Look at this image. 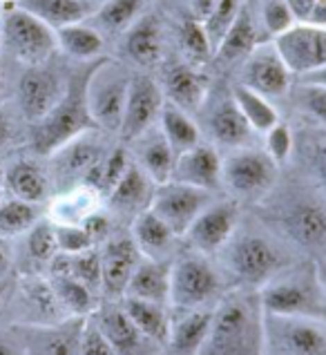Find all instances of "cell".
Masks as SVG:
<instances>
[{
	"label": "cell",
	"mask_w": 326,
	"mask_h": 355,
	"mask_svg": "<svg viewBox=\"0 0 326 355\" xmlns=\"http://www.w3.org/2000/svg\"><path fill=\"white\" fill-rule=\"evenodd\" d=\"M255 291H232L212 309L208 338L197 355H264L266 322Z\"/></svg>",
	"instance_id": "cell-1"
},
{
	"label": "cell",
	"mask_w": 326,
	"mask_h": 355,
	"mask_svg": "<svg viewBox=\"0 0 326 355\" xmlns=\"http://www.w3.org/2000/svg\"><path fill=\"white\" fill-rule=\"evenodd\" d=\"M56 243H58V252H63V255H78V252L96 248L94 241L89 239V235L80 224L78 226H56Z\"/></svg>",
	"instance_id": "cell-46"
},
{
	"label": "cell",
	"mask_w": 326,
	"mask_h": 355,
	"mask_svg": "<svg viewBox=\"0 0 326 355\" xmlns=\"http://www.w3.org/2000/svg\"><path fill=\"white\" fill-rule=\"evenodd\" d=\"M12 139H14V123H12V119L0 110V150H5Z\"/></svg>",
	"instance_id": "cell-52"
},
{
	"label": "cell",
	"mask_w": 326,
	"mask_h": 355,
	"mask_svg": "<svg viewBox=\"0 0 326 355\" xmlns=\"http://www.w3.org/2000/svg\"><path fill=\"white\" fill-rule=\"evenodd\" d=\"M212 322V309H188L170 320V333L166 347L170 355H197L208 338Z\"/></svg>",
	"instance_id": "cell-20"
},
{
	"label": "cell",
	"mask_w": 326,
	"mask_h": 355,
	"mask_svg": "<svg viewBox=\"0 0 326 355\" xmlns=\"http://www.w3.org/2000/svg\"><path fill=\"white\" fill-rule=\"evenodd\" d=\"M132 76L119 63L103 58L85 80V101L96 128L119 132L130 92Z\"/></svg>",
	"instance_id": "cell-3"
},
{
	"label": "cell",
	"mask_w": 326,
	"mask_h": 355,
	"mask_svg": "<svg viewBox=\"0 0 326 355\" xmlns=\"http://www.w3.org/2000/svg\"><path fill=\"white\" fill-rule=\"evenodd\" d=\"M302 83H309V85H320V87H326V65L324 67H318L313 69V72H307L302 74Z\"/></svg>",
	"instance_id": "cell-53"
},
{
	"label": "cell",
	"mask_w": 326,
	"mask_h": 355,
	"mask_svg": "<svg viewBox=\"0 0 326 355\" xmlns=\"http://www.w3.org/2000/svg\"><path fill=\"white\" fill-rule=\"evenodd\" d=\"M132 239H135L141 255L148 259H166L175 246L177 235L155 210L148 208L132 219Z\"/></svg>",
	"instance_id": "cell-25"
},
{
	"label": "cell",
	"mask_w": 326,
	"mask_h": 355,
	"mask_svg": "<svg viewBox=\"0 0 326 355\" xmlns=\"http://www.w3.org/2000/svg\"><path fill=\"white\" fill-rule=\"evenodd\" d=\"M0 3H5V5H12V3H16V0H0Z\"/></svg>",
	"instance_id": "cell-60"
},
{
	"label": "cell",
	"mask_w": 326,
	"mask_h": 355,
	"mask_svg": "<svg viewBox=\"0 0 326 355\" xmlns=\"http://www.w3.org/2000/svg\"><path fill=\"white\" fill-rule=\"evenodd\" d=\"M9 268H12V250L5 243V237H0V277H7Z\"/></svg>",
	"instance_id": "cell-54"
},
{
	"label": "cell",
	"mask_w": 326,
	"mask_h": 355,
	"mask_svg": "<svg viewBox=\"0 0 326 355\" xmlns=\"http://www.w3.org/2000/svg\"><path fill=\"white\" fill-rule=\"evenodd\" d=\"M320 320L324 322V327H326V306H324V311H322V315H320Z\"/></svg>",
	"instance_id": "cell-59"
},
{
	"label": "cell",
	"mask_w": 326,
	"mask_h": 355,
	"mask_svg": "<svg viewBox=\"0 0 326 355\" xmlns=\"http://www.w3.org/2000/svg\"><path fill=\"white\" fill-rule=\"evenodd\" d=\"M226 263L232 275L246 288L264 286L282 268V255L271 241L257 235H243L235 241H228Z\"/></svg>",
	"instance_id": "cell-7"
},
{
	"label": "cell",
	"mask_w": 326,
	"mask_h": 355,
	"mask_svg": "<svg viewBox=\"0 0 326 355\" xmlns=\"http://www.w3.org/2000/svg\"><path fill=\"white\" fill-rule=\"evenodd\" d=\"M89 318L96 322V327L110 340L119 355H139L144 351V344L148 340L141 336V331L126 315L123 306H108L98 315L92 313Z\"/></svg>",
	"instance_id": "cell-27"
},
{
	"label": "cell",
	"mask_w": 326,
	"mask_h": 355,
	"mask_svg": "<svg viewBox=\"0 0 326 355\" xmlns=\"http://www.w3.org/2000/svg\"><path fill=\"white\" fill-rule=\"evenodd\" d=\"M3 181H5V170L0 168V188H3Z\"/></svg>",
	"instance_id": "cell-58"
},
{
	"label": "cell",
	"mask_w": 326,
	"mask_h": 355,
	"mask_svg": "<svg viewBox=\"0 0 326 355\" xmlns=\"http://www.w3.org/2000/svg\"><path fill=\"white\" fill-rule=\"evenodd\" d=\"M0 25H3V9H0Z\"/></svg>",
	"instance_id": "cell-61"
},
{
	"label": "cell",
	"mask_w": 326,
	"mask_h": 355,
	"mask_svg": "<svg viewBox=\"0 0 326 355\" xmlns=\"http://www.w3.org/2000/svg\"><path fill=\"white\" fill-rule=\"evenodd\" d=\"M241 3L239 0H217L212 9L208 12L206 18H201L203 23V29H206V34L210 38V45H212V54H215L217 45L221 43L223 34L228 32V27L235 23V18L239 14V7Z\"/></svg>",
	"instance_id": "cell-42"
},
{
	"label": "cell",
	"mask_w": 326,
	"mask_h": 355,
	"mask_svg": "<svg viewBox=\"0 0 326 355\" xmlns=\"http://www.w3.org/2000/svg\"><path fill=\"white\" fill-rule=\"evenodd\" d=\"M85 80L87 78H83L80 83L72 80L52 112L34 123L32 148L36 155L52 157L56 150H60L69 141L96 128L87 110Z\"/></svg>",
	"instance_id": "cell-2"
},
{
	"label": "cell",
	"mask_w": 326,
	"mask_h": 355,
	"mask_svg": "<svg viewBox=\"0 0 326 355\" xmlns=\"http://www.w3.org/2000/svg\"><path fill=\"white\" fill-rule=\"evenodd\" d=\"M221 293L217 268L201 255L179 257L170 266V306L177 311L201 309Z\"/></svg>",
	"instance_id": "cell-6"
},
{
	"label": "cell",
	"mask_w": 326,
	"mask_h": 355,
	"mask_svg": "<svg viewBox=\"0 0 326 355\" xmlns=\"http://www.w3.org/2000/svg\"><path fill=\"white\" fill-rule=\"evenodd\" d=\"M139 148H137V164L139 168L146 172V175L155 181L157 186L168 184L172 179V170H175V161L177 155L175 150L170 148V144L163 137L161 130H148L141 137L135 139Z\"/></svg>",
	"instance_id": "cell-23"
},
{
	"label": "cell",
	"mask_w": 326,
	"mask_h": 355,
	"mask_svg": "<svg viewBox=\"0 0 326 355\" xmlns=\"http://www.w3.org/2000/svg\"><path fill=\"white\" fill-rule=\"evenodd\" d=\"M313 148H315L313 150V168H315V175H318L320 181L326 186V135L315 141Z\"/></svg>",
	"instance_id": "cell-50"
},
{
	"label": "cell",
	"mask_w": 326,
	"mask_h": 355,
	"mask_svg": "<svg viewBox=\"0 0 326 355\" xmlns=\"http://www.w3.org/2000/svg\"><path fill=\"white\" fill-rule=\"evenodd\" d=\"M126 311V315L132 320V324L141 331L148 342H157V344H166L168 342V333H170V315H168V306L155 302H146V300H137V297H126V302L121 304Z\"/></svg>",
	"instance_id": "cell-32"
},
{
	"label": "cell",
	"mask_w": 326,
	"mask_h": 355,
	"mask_svg": "<svg viewBox=\"0 0 326 355\" xmlns=\"http://www.w3.org/2000/svg\"><path fill=\"white\" fill-rule=\"evenodd\" d=\"M155 188L157 184L139 168V164H130L126 175L121 177V181L108 195L110 206L114 212H119V215H128L135 219L139 212L150 208Z\"/></svg>",
	"instance_id": "cell-21"
},
{
	"label": "cell",
	"mask_w": 326,
	"mask_h": 355,
	"mask_svg": "<svg viewBox=\"0 0 326 355\" xmlns=\"http://www.w3.org/2000/svg\"><path fill=\"white\" fill-rule=\"evenodd\" d=\"M126 297H137L146 302H155L168 306L170 304V263L166 259H148L139 261L137 270L132 272L126 288Z\"/></svg>",
	"instance_id": "cell-22"
},
{
	"label": "cell",
	"mask_w": 326,
	"mask_h": 355,
	"mask_svg": "<svg viewBox=\"0 0 326 355\" xmlns=\"http://www.w3.org/2000/svg\"><path fill=\"white\" fill-rule=\"evenodd\" d=\"M80 226L85 228L89 239L94 241V246L101 241H108L112 235V219H110V215H105L103 210H94L92 215H87L83 221H80Z\"/></svg>",
	"instance_id": "cell-49"
},
{
	"label": "cell",
	"mask_w": 326,
	"mask_h": 355,
	"mask_svg": "<svg viewBox=\"0 0 326 355\" xmlns=\"http://www.w3.org/2000/svg\"><path fill=\"white\" fill-rule=\"evenodd\" d=\"M16 5L40 18L52 29L80 23L89 12L87 0H16Z\"/></svg>",
	"instance_id": "cell-35"
},
{
	"label": "cell",
	"mask_w": 326,
	"mask_h": 355,
	"mask_svg": "<svg viewBox=\"0 0 326 355\" xmlns=\"http://www.w3.org/2000/svg\"><path fill=\"white\" fill-rule=\"evenodd\" d=\"M259 302L266 315L273 318H315L320 320L326 295L318 275H293L271 279L259 291Z\"/></svg>",
	"instance_id": "cell-5"
},
{
	"label": "cell",
	"mask_w": 326,
	"mask_h": 355,
	"mask_svg": "<svg viewBox=\"0 0 326 355\" xmlns=\"http://www.w3.org/2000/svg\"><path fill=\"white\" fill-rule=\"evenodd\" d=\"M25 250L27 257L36 263H52L58 255L56 243V226L49 219H40L32 230L25 232Z\"/></svg>",
	"instance_id": "cell-40"
},
{
	"label": "cell",
	"mask_w": 326,
	"mask_h": 355,
	"mask_svg": "<svg viewBox=\"0 0 326 355\" xmlns=\"http://www.w3.org/2000/svg\"><path fill=\"white\" fill-rule=\"evenodd\" d=\"M36 221H40L38 204H29L23 199L0 201V237H18L32 230Z\"/></svg>",
	"instance_id": "cell-39"
},
{
	"label": "cell",
	"mask_w": 326,
	"mask_h": 355,
	"mask_svg": "<svg viewBox=\"0 0 326 355\" xmlns=\"http://www.w3.org/2000/svg\"><path fill=\"white\" fill-rule=\"evenodd\" d=\"M0 355H25L23 344H20L18 336L12 333H0Z\"/></svg>",
	"instance_id": "cell-51"
},
{
	"label": "cell",
	"mask_w": 326,
	"mask_h": 355,
	"mask_svg": "<svg viewBox=\"0 0 326 355\" xmlns=\"http://www.w3.org/2000/svg\"><path fill=\"white\" fill-rule=\"evenodd\" d=\"M291 69L284 63L275 43H257L243 63L241 85L255 89L266 98H275L284 96L291 89Z\"/></svg>",
	"instance_id": "cell-14"
},
{
	"label": "cell",
	"mask_w": 326,
	"mask_h": 355,
	"mask_svg": "<svg viewBox=\"0 0 326 355\" xmlns=\"http://www.w3.org/2000/svg\"><path fill=\"white\" fill-rule=\"evenodd\" d=\"M5 188L16 199L29 201V204H43L49 195V179L45 170L34 161H16L5 170Z\"/></svg>",
	"instance_id": "cell-29"
},
{
	"label": "cell",
	"mask_w": 326,
	"mask_h": 355,
	"mask_svg": "<svg viewBox=\"0 0 326 355\" xmlns=\"http://www.w3.org/2000/svg\"><path fill=\"white\" fill-rule=\"evenodd\" d=\"M266 155L275 161V164H284L293 155V132L286 123L277 121L266 135Z\"/></svg>",
	"instance_id": "cell-45"
},
{
	"label": "cell",
	"mask_w": 326,
	"mask_h": 355,
	"mask_svg": "<svg viewBox=\"0 0 326 355\" xmlns=\"http://www.w3.org/2000/svg\"><path fill=\"white\" fill-rule=\"evenodd\" d=\"M282 226L300 246L315 248L326 243V210L318 204H309V201L295 204L284 212Z\"/></svg>",
	"instance_id": "cell-24"
},
{
	"label": "cell",
	"mask_w": 326,
	"mask_h": 355,
	"mask_svg": "<svg viewBox=\"0 0 326 355\" xmlns=\"http://www.w3.org/2000/svg\"><path fill=\"white\" fill-rule=\"evenodd\" d=\"M315 275H318V282H320V286H322L324 295H326V263H320L318 270H315Z\"/></svg>",
	"instance_id": "cell-56"
},
{
	"label": "cell",
	"mask_w": 326,
	"mask_h": 355,
	"mask_svg": "<svg viewBox=\"0 0 326 355\" xmlns=\"http://www.w3.org/2000/svg\"><path fill=\"white\" fill-rule=\"evenodd\" d=\"M87 318H65L52 324H16L14 333L25 355H76Z\"/></svg>",
	"instance_id": "cell-10"
},
{
	"label": "cell",
	"mask_w": 326,
	"mask_h": 355,
	"mask_svg": "<svg viewBox=\"0 0 326 355\" xmlns=\"http://www.w3.org/2000/svg\"><path fill=\"white\" fill-rule=\"evenodd\" d=\"M206 78L190 65H175L166 72L163 94L168 96V103L181 107L183 112H197L206 98Z\"/></svg>",
	"instance_id": "cell-26"
},
{
	"label": "cell",
	"mask_w": 326,
	"mask_h": 355,
	"mask_svg": "<svg viewBox=\"0 0 326 355\" xmlns=\"http://www.w3.org/2000/svg\"><path fill=\"white\" fill-rule=\"evenodd\" d=\"M275 177H277V164L259 150L237 148L226 159H221V181L237 197H261Z\"/></svg>",
	"instance_id": "cell-8"
},
{
	"label": "cell",
	"mask_w": 326,
	"mask_h": 355,
	"mask_svg": "<svg viewBox=\"0 0 326 355\" xmlns=\"http://www.w3.org/2000/svg\"><path fill=\"white\" fill-rule=\"evenodd\" d=\"M7 293H9V282H7V277H0V306L5 304Z\"/></svg>",
	"instance_id": "cell-57"
},
{
	"label": "cell",
	"mask_w": 326,
	"mask_h": 355,
	"mask_svg": "<svg viewBox=\"0 0 326 355\" xmlns=\"http://www.w3.org/2000/svg\"><path fill=\"white\" fill-rule=\"evenodd\" d=\"M92 132V130H89ZM85 132V135L69 141L60 150H56L52 157L54 161V177L58 181H83L85 172L105 157L103 144Z\"/></svg>",
	"instance_id": "cell-19"
},
{
	"label": "cell",
	"mask_w": 326,
	"mask_h": 355,
	"mask_svg": "<svg viewBox=\"0 0 326 355\" xmlns=\"http://www.w3.org/2000/svg\"><path fill=\"white\" fill-rule=\"evenodd\" d=\"M275 47L291 74H307L326 65V27L295 23L289 32L275 36Z\"/></svg>",
	"instance_id": "cell-11"
},
{
	"label": "cell",
	"mask_w": 326,
	"mask_h": 355,
	"mask_svg": "<svg viewBox=\"0 0 326 355\" xmlns=\"http://www.w3.org/2000/svg\"><path fill=\"white\" fill-rule=\"evenodd\" d=\"M76 355H119L117 349L112 347L110 340L101 333L96 327V322L87 318L83 333H80V342H78V353Z\"/></svg>",
	"instance_id": "cell-47"
},
{
	"label": "cell",
	"mask_w": 326,
	"mask_h": 355,
	"mask_svg": "<svg viewBox=\"0 0 326 355\" xmlns=\"http://www.w3.org/2000/svg\"><path fill=\"white\" fill-rule=\"evenodd\" d=\"M144 0H108L98 9L96 20L108 32H123L137 20Z\"/></svg>",
	"instance_id": "cell-41"
},
{
	"label": "cell",
	"mask_w": 326,
	"mask_h": 355,
	"mask_svg": "<svg viewBox=\"0 0 326 355\" xmlns=\"http://www.w3.org/2000/svg\"><path fill=\"white\" fill-rule=\"evenodd\" d=\"M54 32H56L58 47L72 58L89 60L103 52V36H101L94 27L83 25V20H80V23L58 27Z\"/></svg>",
	"instance_id": "cell-37"
},
{
	"label": "cell",
	"mask_w": 326,
	"mask_h": 355,
	"mask_svg": "<svg viewBox=\"0 0 326 355\" xmlns=\"http://www.w3.org/2000/svg\"><path fill=\"white\" fill-rule=\"evenodd\" d=\"M201 190L215 192L221 186V157L212 146H195L177 155L172 179Z\"/></svg>",
	"instance_id": "cell-18"
},
{
	"label": "cell",
	"mask_w": 326,
	"mask_h": 355,
	"mask_svg": "<svg viewBox=\"0 0 326 355\" xmlns=\"http://www.w3.org/2000/svg\"><path fill=\"white\" fill-rule=\"evenodd\" d=\"M232 98H235L237 107L241 110V114L248 121L252 132L266 135V132L280 121L277 110L271 105V101L266 96H261L259 92H255V89L246 87V85L239 83L235 89H232Z\"/></svg>",
	"instance_id": "cell-38"
},
{
	"label": "cell",
	"mask_w": 326,
	"mask_h": 355,
	"mask_svg": "<svg viewBox=\"0 0 326 355\" xmlns=\"http://www.w3.org/2000/svg\"><path fill=\"white\" fill-rule=\"evenodd\" d=\"M63 80L45 65L27 67L18 80V107L29 123L47 116L65 94Z\"/></svg>",
	"instance_id": "cell-13"
},
{
	"label": "cell",
	"mask_w": 326,
	"mask_h": 355,
	"mask_svg": "<svg viewBox=\"0 0 326 355\" xmlns=\"http://www.w3.org/2000/svg\"><path fill=\"white\" fill-rule=\"evenodd\" d=\"M101 195L92 188L78 184L65 190L49 204V221L56 226H78L87 215L98 210Z\"/></svg>",
	"instance_id": "cell-31"
},
{
	"label": "cell",
	"mask_w": 326,
	"mask_h": 355,
	"mask_svg": "<svg viewBox=\"0 0 326 355\" xmlns=\"http://www.w3.org/2000/svg\"><path fill=\"white\" fill-rule=\"evenodd\" d=\"M159 130L163 132V137L170 144V148L175 150V155H181L190 148H195L201 144V132L197 123L188 116V112H183L181 107L172 103H163L161 114H159Z\"/></svg>",
	"instance_id": "cell-34"
},
{
	"label": "cell",
	"mask_w": 326,
	"mask_h": 355,
	"mask_svg": "<svg viewBox=\"0 0 326 355\" xmlns=\"http://www.w3.org/2000/svg\"><path fill=\"white\" fill-rule=\"evenodd\" d=\"M210 204V192L179 181H168L155 188L150 208L166 221L177 237L186 235V230L195 221L201 210Z\"/></svg>",
	"instance_id": "cell-9"
},
{
	"label": "cell",
	"mask_w": 326,
	"mask_h": 355,
	"mask_svg": "<svg viewBox=\"0 0 326 355\" xmlns=\"http://www.w3.org/2000/svg\"><path fill=\"white\" fill-rule=\"evenodd\" d=\"M49 284L69 318H89L96 311V293L76 277L67 275V272H52Z\"/></svg>",
	"instance_id": "cell-36"
},
{
	"label": "cell",
	"mask_w": 326,
	"mask_h": 355,
	"mask_svg": "<svg viewBox=\"0 0 326 355\" xmlns=\"http://www.w3.org/2000/svg\"><path fill=\"white\" fill-rule=\"evenodd\" d=\"M215 3H217V0H192V5H195V14H197V18H199V20H201V18H206Z\"/></svg>",
	"instance_id": "cell-55"
},
{
	"label": "cell",
	"mask_w": 326,
	"mask_h": 355,
	"mask_svg": "<svg viewBox=\"0 0 326 355\" xmlns=\"http://www.w3.org/2000/svg\"><path fill=\"white\" fill-rule=\"evenodd\" d=\"M237 228V206L235 204H208L201 215L192 221L186 235L190 246L201 255H212L228 246Z\"/></svg>",
	"instance_id": "cell-15"
},
{
	"label": "cell",
	"mask_w": 326,
	"mask_h": 355,
	"mask_svg": "<svg viewBox=\"0 0 326 355\" xmlns=\"http://www.w3.org/2000/svg\"><path fill=\"white\" fill-rule=\"evenodd\" d=\"M255 47H257V32H255L252 18L246 9H239L235 23L223 34L221 43L217 45L212 56L223 65H232V63H237V60L246 58Z\"/></svg>",
	"instance_id": "cell-33"
},
{
	"label": "cell",
	"mask_w": 326,
	"mask_h": 355,
	"mask_svg": "<svg viewBox=\"0 0 326 355\" xmlns=\"http://www.w3.org/2000/svg\"><path fill=\"white\" fill-rule=\"evenodd\" d=\"M273 318V315H268ZM282 355H326V327L315 318H273Z\"/></svg>",
	"instance_id": "cell-17"
},
{
	"label": "cell",
	"mask_w": 326,
	"mask_h": 355,
	"mask_svg": "<svg viewBox=\"0 0 326 355\" xmlns=\"http://www.w3.org/2000/svg\"><path fill=\"white\" fill-rule=\"evenodd\" d=\"M163 103H166L163 101V89L159 87L155 78H150L146 74L132 76L119 135L126 141H135L150 128H155Z\"/></svg>",
	"instance_id": "cell-12"
},
{
	"label": "cell",
	"mask_w": 326,
	"mask_h": 355,
	"mask_svg": "<svg viewBox=\"0 0 326 355\" xmlns=\"http://www.w3.org/2000/svg\"><path fill=\"white\" fill-rule=\"evenodd\" d=\"M0 87H3V76H0Z\"/></svg>",
	"instance_id": "cell-62"
},
{
	"label": "cell",
	"mask_w": 326,
	"mask_h": 355,
	"mask_svg": "<svg viewBox=\"0 0 326 355\" xmlns=\"http://www.w3.org/2000/svg\"><path fill=\"white\" fill-rule=\"evenodd\" d=\"M208 128L217 144L226 146V148H241L252 132L248 121L243 119L241 110L237 107L232 96L219 101L215 105V110H212V114H210V121H208Z\"/></svg>",
	"instance_id": "cell-30"
},
{
	"label": "cell",
	"mask_w": 326,
	"mask_h": 355,
	"mask_svg": "<svg viewBox=\"0 0 326 355\" xmlns=\"http://www.w3.org/2000/svg\"><path fill=\"white\" fill-rule=\"evenodd\" d=\"M0 43L16 60L32 65H45L49 56L56 52V32L34 14L25 12L23 7L12 3L3 12V25H0Z\"/></svg>",
	"instance_id": "cell-4"
},
{
	"label": "cell",
	"mask_w": 326,
	"mask_h": 355,
	"mask_svg": "<svg viewBox=\"0 0 326 355\" xmlns=\"http://www.w3.org/2000/svg\"><path fill=\"white\" fill-rule=\"evenodd\" d=\"M261 18H264V27H266L273 36L289 32V29L298 23L286 0H266L261 9Z\"/></svg>",
	"instance_id": "cell-44"
},
{
	"label": "cell",
	"mask_w": 326,
	"mask_h": 355,
	"mask_svg": "<svg viewBox=\"0 0 326 355\" xmlns=\"http://www.w3.org/2000/svg\"><path fill=\"white\" fill-rule=\"evenodd\" d=\"M0 47H3V43H0Z\"/></svg>",
	"instance_id": "cell-63"
},
{
	"label": "cell",
	"mask_w": 326,
	"mask_h": 355,
	"mask_svg": "<svg viewBox=\"0 0 326 355\" xmlns=\"http://www.w3.org/2000/svg\"><path fill=\"white\" fill-rule=\"evenodd\" d=\"M181 47L192 60H208L212 56L210 38L203 29V23L199 18H190L181 25Z\"/></svg>",
	"instance_id": "cell-43"
},
{
	"label": "cell",
	"mask_w": 326,
	"mask_h": 355,
	"mask_svg": "<svg viewBox=\"0 0 326 355\" xmlns=\"http://www.w3.org/2000/svg\"><path fill=\"white\" fill-rule=\"evenodd\" d=\"M298 103L307 114L326 125V87L300 83L298 87Z\"/></svg>",
	"instance_id": "cell-48"
},
{
	"label": "cell",
	"mask_w": 326,
	"mask_h": 355,
	"mask_svg": "<svg viewBox=\"0 0 326 355\" xmlns=\"http://www.w3.org/2000/svg\"><path fill=\"white\" fill-rule=\"evenodd\" d=\"M126 54L141 67H155L163 56L161 27L155 16H141L126 32Z\"/></svg>",
	"instance_id": "cell-28"
},
{
	"label": "cell",
	"mask_w": 326,
	"mask_h": 355,
	"mask_svg": "<svg viewBox=\"0 0 326 355\" xmlns=\"http://www.w3.org/2000/svg\"><path fill=\"white\" fill-rule=\"evenodd\" d=\"M144 259L132 237H110L101 250V291L110 297L126 295L132 272Z\"/></svg>",
	"instance_id": "cell-16"
}]
</instances>
